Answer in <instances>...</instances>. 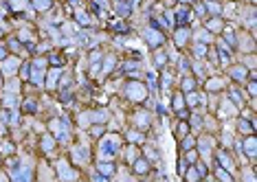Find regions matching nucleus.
<instances>
[{"label": "nucleus", "mask_w": 257, "mask_h": 182, "mask_svg": "<svg viewBox=\"0 0 257 182\" xmlns=\"http://www.w3.org/2000/svg\"><path fill=\"white\" fill-rule=\"evenodd\" d=\"M240 129H244V132H248V129H250V125H248L246 121H240Z\"/></svg>", "instance_id": "3"}, {"label": "nucleus", "mask_w": 257, "mask_h": 182, "mask_svg": "<svg viewBox=\"0 0 257 182\" xmlns=\"http://www.w3.org/2000/svg\"><path fill=\"white\" fill-rule=\"evenodd\" d=\"M134 171H138V173H147V162H145V160L134 162Z\"/></svg>", "instance_id": "1"}, {"label": "nucleus", "mask_w": 257, "mask_h": 182, "mask_svg": "<svg viewBox=\"0 0 257 182\" xmlns=\"http://www.w3.org/2000/svg\"><path fill=\"white\" fill-rule=\"evenodd\" d=\"M95 182H106V180L103 178H95Z\"/></svg>", "instance_id": "4"}, {"label": "nucleus", "mask_w": 257, "mask_h": 182, "mask_svg": "<svg viewBox=\"0 0 257 182\" xmlns=\"http://www.w3.org/2000/svg\"><path fill=\"white\" fill-rule=\"evenodd\" d=\"M194 88H196L194 79H191V77H187V79H185V90H194Z\"/></svg>", "instance_id": "2"}]
</instances>
